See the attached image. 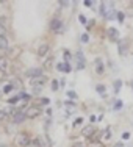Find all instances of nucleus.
I'll return each instance as SVG.
<instances>
[{
  "instance_id": "obj_12",
  "label": "nucleus",
  "mask_w": 133,
  "mask_h": 147,
  "mask_svg": "<svg viewBox=\"0 0 133 147\" xmlns=\"http://www.w3.org/2000/svg\"><path fill=\"white\" fill-rule=\"evenodd\" d=\"M49 103H50V100H49V99H45V97H43V99H34V107H38V108H39L41 107V105H49Z\"/></svg>"
},
{
  "instance_id": "obj_24",
  "label": "nucleus",
  "mask_w": 133,
  "mask_h": 147,
  "mask_svg": "<svg viewBox=\"0 0 133 147\" xmlns=\"http://www.w3.org/2000/svg\"><path fill=\"white\" fill-rule=\"evenodd\" d=\"M116 16H117V20H119V22H121V24H122V22H124V19H125V16H124V13H117V14H116Z\"/></svg>"
},
{
  "instance_id": "obj_23",
  "label": "nucleus",
  "mask_w": 133,
  "mask_h": 147,
  "mask_svg": "<svg viewBox=\"0 0 133 147\" xmlns=\"http://www.w3.org/2000/svg\"><path fill=\"white\" fill-rule=\"evenodd\" d=\"M31 144H33V147H41V141L38 138H34L33 141H31Z\"/></svg>"
},
{
  "instance_id": "obj_13",
  "label": "nucleus",
  "mask_w": 133,
  "mask_h": 147,
  "mask_svg": "<svg viewBox=\"0 0 133 147\" xmlns=\"http://www.w3.org/2000/svg\"><path fill=\"white\" fill-rule=\"evenodd\" d=\"M59 27H61V22H59V19H53V20L50 22V28L53 30V31H58Z\"/></svg>"
},
{
  "instance_id": "obj_32",
  "label": "nucleus",
  "mask_w": 133,
  "mask_h": 147,
  "mask_svg": "<svg viewBox=\"0 0 133 147\" xmlns=\"http://www.w3.org/2000/svg\"><path fill=\"white\" fill-rule=\"evenodd\" d=\"M17 100H19V96H16V97H13L11 100H9V103H16Z\"/></svg>"
},
{
  "instance_id": "obj_35",
  "label": "nucleus",
  "mask_w": 133,
  "mask_h": 147,
  "mask_svg": "<svg viewBox=\"0 0 133 147\" xmlns=\"http://www.w3.org/2000/svg\"><path fill=\"white\" fill-rule=\"evenodd\" d=\"M6 117V113H3V111H0V119H5Z\"/></svg>"
},
{
  "instance_id": "obj_18",
  "label": "nucleus",
  "mask_w": 133,
  "mask_h": 147,
  "mask_svg": "<svg viewBox=\"0 0 133 147\" xmlns=\"http://www.w3.org/2000/svg\"><path fill=\"white\" fill-rule=\"evenodd\" d=\"M64 105L68 107V110H71V111H74V110H75V103H74V102H71V100L64 102Z\"/></svg>"
},
{
  "instance_id": "obj_40",
  "label": "nucleus",
  "mask_w": 133,
  "mask_h": 147,
  "mask_svg": "<svg viewBox=\"0 0 133 147\" xmlns=\"http://www.w3.org/2000/svg\"><path fill=\"white\" fill-rule=\"evenodd\" d=\"M72 147H82V146H72Z\"/></svg>"
},
{
  "instance_id": "obj_7",
  "label": "nucleus",
  "mask_w": 133,
  "mask_h": 147,
  "mask_svg": "<svg viewBox=\"0 0 133 147\" xmlns=\"http://www.w3.org/2000/svg\"><path fill=\"white\" fill-rule=\"evenodd\" d=\"M127 39H124V41H119V44H117V50H119V55H125V52H127Z\"/></svg>"
},
{
  "instance_id": "obj_3",
  "label": "nucleus",
  "mask_w": 133,
  "mask_h": 147,
  "mask_svg": "<svg viewBox=\"0 0 133 147\" xmlns=\"http://www.w3.org/2000/svg\"><path fill=\"white\" fill-rule=\"evenodd\" d=\"M41 114V108H38V107H28L27 108V111H25V116L28 117V119H34V117H38Z\"/></svg>"
},
{
  "instance_id": "obj_14",
  "label": "nucleus",
  "mask_w": 133,
  "mask_h": 147,
  "mask_svg": "<svg viewBox=\"0 0 133 147\" xmlns=\"http://www.w3.org/2000/svg\"><path fill=\"white\" fill-rule=\"evenodd\" d=\"M96 72L97 74H99V75H100V74H103V64H102V59H96Z\"/></svg>"
},
{
  "instance_id": "obj_5",
  "label": "nucleus",
  "mask_w": 133,
  "mask_h": 147,
  "mask_svg": "<svg viewBox=\"0 0 133 147\" xmlns=\"http://www.w3.org/2000/svg\"><path fill=\"white\" fill-rule=\"evenodd\" d=\"M77 69H78V71L85 69V57H83V52L82 50L77 52Z\"/></svg>"
},
{
  "instance_id": "obj_10",
  "label": "nucleus",
  "mask_w": 133,
  "mask_h": 147,
  "mask_svg": "<svg viewBox=\"0 0 133 147\" xmlns=\"http://www.w3.org/2000/svg\"><path fill=\"white\" fill-rule=\"evenodd\" d=\"M41 74H43V69H38V67L28 69V71H27V75L28 77H41Z\"/></svg>"
},
{
  "instance_id": "obj_31",
  "label": "nucleus",
  "mask_w": 133,
  "mask_h": 147,
  "mask_svg": "<svg viewBox=\"0 0 133 147\" xmlns=\"http://www.w3.org/2000/svg\"><path fill=\"white\" fill-rule=\"evenodd\" d=\"M89 147H105L102 142H92V144H91Z\"/></svg>"
},
{
  "instance_id": "obj_26",
  "label": "nucleus",
  "mask_w": 133,
  "mask_h": 147,
  "mask_svg": "<svg viewBox=\"0 0 133 147\" xmlns=\"http://www.w3.org/2000/svg\"><path fill=\"white\" fill-rule=\"evenodd\" d=\"M80 39H82V42H88V41H89V36H88V34H86V33H83Z\"/></svg>"
},
{
  "instance_id": "obj_8",
  "label": "nucleus",
  "mask_w": 133,
  "mask_h": 147,
  "mask_svg": "<svg viewBox=\"0 0 133 147\" xmlns=\"http://www.w3.org/2000/svg\"><path fill=\"white\" fill-rule=\"evenodd\" d=\"M57 71L71 72V66H69V63H58V64H57Z\"/></svg>"
},
{
  "instance_id": "obj_29",
  "label": "nucleus",
  "mask_w": 133,
  "mask_h": 147,
  "mask_svg": "<svg viewBox=\"0 0 133 147\" xmlns=\"http://www.w3.org/2000/svg\"><path fill=\"white\" fill-rule=\"evenodd\" d=\"M11 89H13V85H6L5 88H3V92L6 94V92H9V91H11Z\"/></svg>"
},
{
  "instance_id": "obj_28",
  "label": "nucleus",
  "mask_w": 133,
  "mask_h": 147,
  "mask_svg": "<svg viewBox=\"0 0 133 147\" xmlns=\"http://www.w3.org/2000/svg\"><path fill=\"white\" fill-rule=\"evenodd\" d=\"M71 58H72V57H71V53H69V52L66 50V52H64V61H66V63H69V59H71Z\"/></svg>"
},
{
  "instance_id": "obj_9",
  "label": "nucleus",
  "mask_w": 133,
  "mask_h": 147,
  "mask_svg": "<svg viewBox=\"0 0 133 147\" xmlns=\"http://www.w3.org/2000/svg\"><path fill=\"white\" fill-rule=\"evenodd\" d=\"M49 52V44H41L38 49V57H45Z\"/></svg>"
},
{
  "instance_id": "obj_15",
  "label": "nucleus",
  "mask_w": 133,
  "mask_h": 147,
  "mask_svg": "<svg viewBox=\"0 0 133 147\" xmlns=\"http://www.w3.org/2000/svg\"><path fill=\"white\" fill-rule=\"evenodd\" d=\"M6 64H8L6 58H5V57H2V58H0V71H2V72H5V71H6Z\"/></svg>"
},
{
  "instance_id": "obj_36",
  "label": "nucleus",
  "mask_w": 133,
  "mask_h": 147,
  "mask_svg": "<svg viewBox=\"0 0 133 147\" xmlns=\"http://www.w3.org/2000/svg\"><path fill=\"white\" fill-rule=\"evenodd\" d=\"M82 121H83V119H82V117H78V119H77V121H75V125H78V124H82Z\"/></svg>"
},
{
  "instance_id": "obj_2",
  "label": "nucleus",
  "mask_w": 133,
  "mask_h": 147,
  "mask_svg": "<svg viewBox=\"0 0 133 147\" xmlns=\"http://www.w3.org/2000/svg\"><path fill=\"white\" fill-rule=\"evenodd\" d=\"M14 144L17 147H27V146L31 144V139H30V136L27 135L25 131H20V133H17V135L14 136Z\"/></svg>"
},
{
  "instance_id": "obj_6",
  "label": "nucleus",
  "mask_w": 133,
  "mask_h": 147,
  "mask_svg": "<svg viewBox=\"0 0 133 147\" xmlns=\"http://www.w3.org/2000/svg\"><path fill=\"white\" fill-rule=\"evenodd\" d=\"M25 113H22V111H16L14 114H13V122L14 124H20V122H24L25 121Z\"/></svg>"
},
{
  "instance_id": "obj_37",
  "label": "nucleus",
  "mask_w": 133,
  "mask_h": 147,
  "mask_svg": "<svg viewBox=\"0 0 133 147\" xmlns=\"http://www.w3.org/2000/svg\"><path fill=\"white\" fill-rule=\"evenodd\" d=\"M113 147H124V144H122V142H116V144H114Z\"/></svg>"
},
{
  "instance_id": "obj_41",
  "label": "nucleus",
  "mask_w": 133,
  "mask_h": 147,
  "mask_svg": "<svg viewBox=\"0 0 133 147\" xmlns=\"http://www.w3.org/2000/svg\"><path fill=\"white\" fill-rule=\"evenodd\" d=\"M130 85H132V89H133V82H132V83H130Z\"/></svg>"
},
{
  "instance_id": "obj_20",
  "label": "nucleus",
  "mask_w": 133,
  "mask_h": 147,
  "mask_svg": "<svg viewBox=\"0 0 133 147\" xmlns=\"http://www.w3.org/2000/svg\"><path fill=\"white\" fill-rule=\"evenodd\" d=\"M96 91H97L99 94H102V96H105V86H103V85H97V86H96Z\"/></svg>"
},
{
  "instance_id": "obj_30",
  "label": "nucleus",
  "mask_w": 133,
  "mask_h": 147,
  "mask_svg": "<svg viewBox=\"0 0 133 147\" xmlns=\"http://www.w3.org/2000/svg\"><path fill=\"white\" fill-rule=\"evenodd\" d=\"M78 19H80V22H82V24H86V22H88V19H86V17L83 16V14H80Z\"/></svg>"
},
{
  "instance_id": "obj_4",
  "label": "nucleus",
  "mask_w": 133,
  "mask_h": 147,
  "mask_svg": "<svg viewBox=\"0 0 133 147\" xmlns=\"http://www.w3.org/2000/svg\"><path fill=\"white\" fill-rule=\"evenodd\" d=\"M97 131H99V130H97V128L94 127L92 124H91V125H86V127H85V128H83V130H82V133H83V136H85V138H89V139L92 138V136L96 135Z\"/></svg>"
},
{
  "instance_id": "obj_17",
  "label": "nucleus",
  "mask_w": 133,
  "mask_h": 147,
  "mask_svg": "<svg viewBox=\"0 0 133 147\" xmlns=\"http://www.w3.org/2000/svg\"><path fill=\"white\" fill-rule=\"evenodd\" d=\"M52 63H53V58H52V57H49V58L44 61V67H45V69H50Z\"/></svg>"
},
{
  "instance_id": "obj_25",
  "label": "nucleus",
  "mask_w": 133,
  "mask_h": 147,
  "mask_svg": "<svg viewBox=\"0 0 133 147\" xmlns=\"http://www.w3.org/2000/svg\"><path fill=\"white\" fill-rule=\"evenodd\" d=\"M5 33H6V30H5V27L0 24V38H5Z\"/></svg>"
},
{
  "instance_id": "obj_1",
  "label": "nucleus",
  "mask_w": 133,
  "mask_h": 147,
  "mask_svg": "<svg viewBox=\"0 0 133 147\" xmlns=\"http://www.w3.org/2000/svg\"><path fill=\"white\" fill-rule=\"evenodd\" d=\"M100 14H102L105 19L111 20L114 17V14H117V13H114V5L113 3L102 2V5H100Z\"/></svg>"
},
{
  "instance_id": "obj_19",
  "label": "nucleus",
  "mask_w": 133,
  "mask_h": 147,
  "mask_svg": "<svg viewBox=\"0 0 133 147\" xmlns=\"http://www.w3.org/2000/svg\"><path fill=\"white\" fill-rule=\"evenodd\" d=\"M8 47V41L6 38H0V49H6Z\"/></svg>"
},
{
  "instance_id": "obj_33",
  "label": "nucleus",
  "mask_w": 133,
  "mask_h": 147,
  "mask_svg": "<svg viewBox=\"0 0 133 147\" xmlns=\"http://www.w3.org/2000/svg\"><path fill=\"white\" fill-rule=\"evenodd\" d=\"M64 85H66V80H64V78H63V80H59V88H63Z\"/></svg>"
},
{
  "instance_id": "obj_16",
  "label": "nucleus",
  "mask_w": 133,
  "mask_h": 147,
  "mask_svg": "<svg viewBox=\"0 0 133 147\" xmlns=\"http://www.w3.org/2000/svg\"><path fill=\"white\" fill-rule=\"evenodd\" d=\"M121 86H122V80H116V82H114V94H117V92H119Z\"/></svg>"
},
{
  "instance_id": "obj_22",
  "label": "nucleus",
  "mask_w": 133,
  "mask_h": 147,
  "mask_svg": "<svg viewBox=\"0 0 133 147\" xmlns=\"http://www.w3.org/2000/svg\"><path fill=\"white\" fill-rule=\"evenodd\" d=\"M122 107H124V103H122V100H117V102L114 103V110H121Z\"/></svg>"
},
{
  "instance_id": "obj_27",
  "label": "nucleus",
  "mask_w": 133,
  "mask_h": 147,
  "mask_svg": "<svg viewBox=\"0 0 133 147\" xmlns=\"http://www.w3.org/2000/svg\"><path fill=\"white\" fill-rule=\"evenodd\" d=\"M68 96L71 97V99H77V94H75V91H68Z\"/></svg>"
},
{
  "instance_id": "obj_34",
  "label": "nucleus",
  "mask_w": 133,
  "mask_h": 147,
  "mask_svg": "<svg viewBox=\"0 0 133 147\" xmlns=\"http://www.w3.org/2000/svg\"><path fill=\"white\" fill-rule=\"evenodd\" d=\"M89 121H91V122H96V121H99V119H97L96 116H91V117H89Z\"/></svg>"
},
{
  "instance_id": "obj_21",
  "label": "nucleus",
  "mask_w": 133,
  "mask_h": 147,
  "mask_svg": "<svg viewBox=\"0 0 133 147\" xmlns=\"http://www.w3.org/2000/svg\"><path fill=\"white\" fill-rule=\"evenodd\" d=\"M58 88H59L58 80H52V89H53V91H58Z\"/></svg>"
},
{
  "instance_id": "obj_11",
  "label": "nucleus",
  "mask_w": 133,
  "mask_h": 147,
  "mask_svg": "<svg viewBox=\"0 0 133 147\" xmlns=\"http://www.w3.org/2000/svg\"><path fill=\"white\" fill-rule=\"evenodd\" d=\"M107 34L111 41H117V30L116 28H108L107 30Z\"/></svg>"
},
{
  "instance_id": "obj_39",
  "label": "nucleus",
  "mask_w": 133,
  "mask_h": 147,
  "mask_svg": "<svg viewBox=\"0 0 133 147\" xmlns=\"http://www.w3.org/2000/svg\"><path fill=\"white\" fill-rule=\"evenodd\" d=\"M122 138H124V139H128V138H130V135H128V133H124V136H122Z\"/></svg>"
},
{
  "instance_id": "obj_38",
  "label": "nucleus",
  "mask_w": 133,
  "mask_h": 147,
  "mask_svg": "<svg viewBox=\"0 0 133 147\" xmlns=\"http://www.w3.org/2000/svg\"><path fill=\"white\" fill-rule=\"evenodd\" d=\"M85 5H86V6H91V5H92V2H91V0H86Z\"/></svg>"
}]
</instances>
